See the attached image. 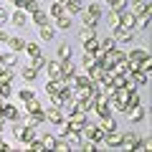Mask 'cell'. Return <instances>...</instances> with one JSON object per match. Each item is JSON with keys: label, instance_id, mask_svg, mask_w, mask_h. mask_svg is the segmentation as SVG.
Wrapping results in <instances>:
<instances>
[{"label": "cell", "instance_id": "6da1fadb", "mask_svg": "<svg viewBox=\"0 0 152 152\" xmlns=\"http://www.w3.org/2000/svg\"><path fill=\"white\" fill-rule=\"evenodd\" d=\"M102 58L107 61L109 66H117V64H122V61L127 58V53H124V51L119 48V46H112L109 51H104V53H102Z\"/></svg>", "mask_w": 152, "mask_h": 152}, {"label": "cell", "instance_id": "7a4b0ae2", "mask_svg": "<svg viewBox=\"0 0 152 152\" xmlns=\"http://www.w3.org/2000/svg\"><path fill=\"white\" fill-rule=\"evenodd\" d=\"M15 137H18L20 142H26V145H28L31 140H36V127H33V124H23V127H15Z\"/></svg>", "mask_w": 152, "mask_h": 152}, {"label": "cell", "instance_id": "3957f363", "mask_svg": "<svg viewBox=\"0 0 152 152\" xmlns=\"http://www.w3.org/2000/svg\"><path fill=\"white\" fill-rule=\"evenodd\" d=\"M134 26H137V15L134 13H119V26L117 28H122V31H134Z\"/></svg>", "mask_w": 152, "mask_h": 152}, {"label": "cell", "instance_id": "277c9868", "mask_svg": "<svg viewBox=\"0 0 152 152\" xmlns=\"http://www.w3.org/2000/svg\"><path fill=\"white\" fill-rule=\"evenodd\" d=\"M10 23H13L15 28H26L28 23H31V15H28L26 10H20V8H18V10L10 15Z\"/></svg>", "mask_w": 152, "mask_h": 152}, {"label": "cell", "instance_id": "5b68a950", "mask_svg": "<svg viewBox=\"0 0 152 152\" xmlns=\"http://www.w3.org/2000/svg\"><path fill=\"white\" fill-rule=\"evenodd\" d=\"M104 147H122V134L117 129H112V132H104V142H102Z\"/></svg>", "mask_w": 152, "mask_h": 152}, {"label": "cell", "instance_id": "8992f818", "mask_svg": "<svg viewBox=\"0 0 152 152\" xmlns=\"http://www.w3.org/2000/svg\"><path fill=\"white\" fill-rule=\"evenodd\" d=\"M84 53H86V56H94V58H102L104 51L99 48V41H96V38H91V41L84 43Z\"/></svg>", "mask_w": 152, "mask_h": 152}, {"label": "cell", "instance_id": "52a82bcc", "mask_svg": "<svg viewBox=\"0 0 152 152\" xmlns=\"http://www.w3.org/2000/svg\"><path fill=\"white\" fill-rule=\"evenodd\" d=\"M114 43H117V46H119V43H129V41H132V31H122V28H114Z\"/></svg>", "mask_w": 152, "mask_h": 152}, {"label": "cell", "instance_id": "ba28073f", "mask_svg": "<svg viewBox=\"0 0 152 152\" xmlns=\"http://www.w3.org/2000/svg\"><path fill=\"white\" fill-rule=\"evenodd\" d=\"M46 122H51V124H61V122H64V114H61V107H51L48 112H46Z\"/></svg>", "mask_w": 152, "mask_h": 152}, {"label": "cell", "instance_id": "9c48e42d", "mask_svg": "<svg viewBox=\"0 0 152 152\" xmlns=\"http://www.w3.org/2000/svg\"><path fill=\"white\" fill-rule=\"evenodd\" d=\"M31 23L33 26H46V23H51V15L46 10H36V13H31Z\"/></svg>", "mask_w": 152, "mask_h": 152}, {"label": "cell", "instance_id": "30bf717a", "mask_svg": "<svg viewBox=\"0 0 152 152\" xmlns=\"http://www.w3.org/2000/svg\"><path fill=\"white\" fill-rule=\"evenodd\" d=\"M46 69H48V79H61V61H46Z\"/></svg>", "mask_w": 152, "mask_h": 152}, {"label": "cell", "instance_id": "8fae6325", "mask_svg": "<svg viewBox=\"0 0 152 152\" xmlns=\"http://www.w3.org/2000/svg\"><path fill=\"white\" fill-rule=\"evenodd\" d=\"M15 64H18V58H15V53H13V51L0 53V66H3V69H13Z\"/></svg>", "mask_w": 152, "mask_h": 152}, {"label": "cell", "instance_id": "7c38bea8", "mask_svg": "<svg viewBox=\"0 0 152 152\" xmlns=\"http://www.w3.org/2000/svg\"><path fill=\"white\" fill-rule=\"evenodd\" d=\"M137 140H140V137H137L134 132H124V134H122V147H124V150H132V147L137 145Z\"/></svg>", "mask_w": 152, "mask_h": 152}, {"label": "cell", "instance_id": "4fadbf2b", "mask_svg": "<svg viewBox=\"0 0 152 152\" xmlns=\"http://www.w3.org/2000/svg\"><path fill=\"white\" fill-rule=\"evenodd\" d=\"M79 38H81V43H86V41L96 38V28H94V26H84L81 33H79Z\"/></svg>", "mask_w": 152, "mask_h": 152}, {"label": "cell", "instance_id": "5bb4252c", "mask_svg": "<svg viewBox=\"0 0 152 152\" xmlns=\"http://www.w3.org/2000/svg\"><path fill=\"white\" fill-rule=\"evenodd\" d=\"M64 8H66L69 15H74V13H81V10H84V3H81V0H69Z\"/></svg>", "mask_w": 152, "mask_h": 152}, {"label": "cell", "instance_id": "9a60e30c", "mask_svg": "<svg viewBox=\"0 0 152 152\" xmlns=\"http://www.w3.org/2000/svg\"><path fill=\"white\" fill-rule=\"evenodd\" d=\"M5 43L10 46V51H13V53H18V51H23V48H26V41H23V38H10V36H8V41H5Z\"/></svg>", "mask_w": 152, "mask_h": 152}, {"label": "cell", "instance_id": "2e32d148", "mask_svg": "<svg viewBox=\"0 0 152 152\" xmlns=\"http://www.w3.org/2000/svg\"><path fill=\"white\" fill-rule=\"evenodd\" d=\"M94 112L102 117V119H107V117H112V107H109L107 102H102V104H94Z\"/></svg>", "mask_w": 152, "mask_h": 152}, {"label": "cell", "instance_id": "e0dca14e", "mask_svg": "<svg viewBox=\"0 0 152 152\" xmlns=\"http://www.w3.org/2000/svg\"><path fill=\"white\" fill-rule=\"evenodd\" d=\"M20 10H26L28 15H31V13L41 10V3H38V0H23V5H20Z\"/></svg>", "mask_w": 152, "mask_h": 152}, {"label": "cell", "instance_id": "ac0fdd59", "mask_svg": "<svg viewBox=\"0 0 152 152\" xmlns=\"http://www.w3.org/2000/svg\"><path fill=\"white\" fill-rule=\"evenodd\" d=\"M129 112V122H142L145 119V109L142 107H132V109H127Z\"/></svg>", "mask_w": 152, "mask_h": 152}, {"label": "cell", "instance_id": "d6986e66", "mask_svg": "<svg viewBox=\"0 0 152 152\" xmlns=\"http://www.w3.org/2000/svg\"><path fill=\"white\" fill-rule=\"evenodd\" d=\"M71 56H74L71 53V43H61L58 46V61H69Z\"/></svg>", "mask_w": 152, "mask_h": 152}, {"label": "cell", "instance_id": "ffe728a7", "mask_svg": "<svg viewBox=\"0 0 152 152\" xmlns=\"http://www.w3.org/2000/svg\"><path fill=\"white\" fill-rule=\"evenodd\" d=\"M109 86H112V89H122V86H127V76H124V74H114Z\"/></svg>", "mask_w": 152, "mask_h": 152}, {"label": "cell", "instance_id": "44dd1931", "mask_svg": "<svg viewBox=\"0 0 152 152\" xmlns=\"http://www.w3.org/2000/svg\"><path fill=\"white\" fill-rule=\"evenodd\" d=\"M26 112L28 114H38V112H43V107L36 102V96H33V99H28V102H26Z\"/></svg>", "mask_w": 152, "mask_h": 152}, {"label": "cell", "instance_id": "7402d4cb", "mask_svg": "<svg viewBox=\"0 0 152 152\" xmlns=\"http://www.w3.org/2000/svg\"><path fill=\"white\" fill-rule=\"evenodd\" d=\"M140 104H142V99H140V94H137V89H134V91H129V96H127V109L140 107Z\"/></svg>", "mask_w": 152, "mask_h": 152}, {"label": "cell", "instance_id": "603a6c76", "mask_svg": "<svg viewBox=\"0 0 152 152\" xmlns=\"http://www.w3.org/2000/svg\"><path fill=\"white\" fill-rule=\"evenodd\" d=\"M109 5H112V13H117V15H119V13L127 10V0H112Z\"/></svg>", "mask_w": 152, "mask_h": 152}, {"label": "cell", "instance_id": "cb8c5ba5", "mask_svg": "<svg viewBox=\"0 0 152 152\" xmlns=\"http://www.w3.org/2000/svg\"><path fill=\"white\" fill-rule=\"evenodd\" d=\"M38 28H41V38H43V41H51V38L56 36V31L48 26V23H46V26H38Z\"/></svg>", "mask_w": 152, "mask_h": 152}, {"label": "cell", "instance_id": "d4e9b609", "mask_svg": "<svg viewBox=\"0 0 152 152\" xmlns=\"http://www.w3.org/2000/svg\"><path fill=\"white\" fill-rule=\"evenodd\" d=\"M0 84H13V69H0Z\"/></svg>", "mask_w": 152, "mask_h": 152}, {"label": "cell", "instance_id": "484cf974", "mask_svg": "<svg viewBox=\"0 0 152 152\" xmlns=\"http://www.w3.org/2000/svg\"><path fill=\"white\" fill-rule=\"evenodd\" d=\"M56 20H58V28H61V31H69V28H71V15H69V13H64V15L56 18Z\"/></svg>", "mask_w": 152, "mask_h": 152}, {"label": "cell", "instance_id": "4316f807", "mask_svg": "<svg viewBox=\"0 0 152 152\" xmlns=\"http://www.w3.org/2000/svg\"><path fill=\"white\" fill-rule=\"evenodd\" d=\"M64 13H66V8L61 5V3H56V5H51L48 15H51V18H61V15H64Z\"/></svg>", "mask_w": 152, "mask_h": 152}, {"label": "cell", "instance_id": "83f0119b", "mask_svg": "<svg viewBox=\"0 0 152 152\" xmlns=\"http://www.w3.org/2000/svg\"><path fill=\"white\" fill-rule=\"evenodd\" d=\"M147 56V51H142V48H132L129 53H127V58H132V61H142Z\"/></svg>", "mask_w": 152, "mask_h": 152}, {"label": "cell", "instance_id": "f1b7e54d", "mask_svg": "<svg viewBox=\"0 0 152 152\" xmlns=\"http://www.w3.org/2000/svg\"><path fill=\"white\" fill-rule=\"evenodd\" d=\"M43 122H46V112H38V114H31V122L28 124L38 127V124H43Z\"/></svg>", "mask_w": 152, "mask_h": 152}, {"label": "cell", "instance_id": "f546056e", "mask_svg": "<svg viewBox=\"0 0 152 152\" xmlns=\"http://www.w3.org/2000/svg\"><path fill=\"white\" fill-rule=\"evenodd\" d=\"M99 127H102L104 132H112V129H117V122H114L112 117H107V119H102V124H99Z\"/></svg>", "mask_w": 152, "mask_h": 152}, {"label": "cell", "instance_id": "4dcf8cb0", "mask_svg": "<svg viewBox=\"0 0 152 152\" xmlns=\"http://www.w3.org/2000/svg\"><path fill=\"white\" fill-rule=\"evenodd\" d=\"M86 15L94 18V20H99V15H102V10H99V5H94V0H91V5L86 8Z\"/></svg>", "mask_w": 152, "mask_h": 152}, {"label": "cell", "instance_id": "1f68e13d", "mask_svg": "<svg viewBox=\"0 0 152 152\" xmlns=\"http://www.w3.org/2000/svg\"><path fill=\"white\" fill-rule=\"evenodd\" d=\"M140 71H145V74H150V71H152V58H150V53L140 61Z\"/></svg>", "mask_w": 152, "mask_h": 152}, {"label": "cell", "instance_id": "d6a6232c", "mask_svg": "<svg viewBox=\"0 0 152 152\" xmlns=\"http://www.w3.org/2000/svg\"><path fill=\"white\" fill-rule=\"evenodd\" d=\"M13 96V86L10 84H0V99H10Z\"/></svg>", "mask_w": 152, "mask_h": 152}, {"label": "cell", "instance_id": "836d02e7", "mask_svg": "<svg viewBox=\"0 0 152 152\" xmlns=\"http://www.w3.org/2000/svg\"><path fill=\"white\" fill-rule=\"evenodd\" d=\"M36 76H38V71L33 69V66H26V69H23V79H26V81H33Z\"/></svg>", "mask_w": 152, "mask_h": 152}, {"label": "cell", "instance_id": "e575fe53", "mask_svg": "<svg viewBox=\"0 0 152 152\" xmlns=\"http://www.w3.org/2000/svg\"><path fill=\"white\" fill-rule=\"evenodd\" d=\"M26 51H28V56H31V58H36V56H41V48H38V46L33 43V41H31V43H26Z\"/></svg>", "mask_w": 152, "mask_h": 152}, {"label": "cell", "instance_id": "d590c367", "mask_svg": "<svg viewBox=\"0 0 152 152\" xmlns=\"http://www.w3.org/2000/svg\"><path fill=\"white\" fill-rule=\"evenodd\" d=\"M53 150H58V152H71V142H66V140H56V147Z\"/></svg>", "mask_w": 152, "mask_h": 152}, {"label": "cell", "instance_id": "8d00e7d4", "mask_svg": "<svg viewBox=\"0 0 152 152\" xmlns=\"http://www.w3.org/2000/svg\"><path fill=\"white\" fill-rule=\"evenodd\" d=\"M28 150H33V152H43L46 147H43V142H41V140H31V142H28Z\"/></svg>", "mask_w": 152, "mask_h": 152}, {"label": "cell", "instance_id": "74e56055", "mask_svg": "<svg viewBox=\"0 0 152 152\" xmlns=\"http://www.w3.org/2000/svg\"><path fill=\"white\" fill-rule=\"evenodd\" d=\"M31 66H33L36 71H41V69H43V66H46V58H43V53H41V56H36V58L31 61Z\"/></svg>", "mask_w": 152, "mask_h": 152}, {"label": "cell", "instance_id": "f35d334b", "mask_svg": "<svg viewBox=\"0 0 152 152\" xmlns=\"http://www.w3.org/2000/svg\"><path fill=\"white\" fill-rule=\"evenodd\" d=\"M41 142H43V147H46V150H53V147H56V137H51V134H46Z\"/></svg>", "mask_w": 152, "mask_h": 152}, {"label": "cell", "instance_id": "ab89813d", "mask_svg": "<svg viewBox=\"0 0 152 152\" xmlns=\"http://www.w3.org/2000/svg\"><path fill=\"white\" fill-rule=\"evenodd\" d=\"M112 46H117V43H114V38H104L102 43H99V48H102V51H109Z\"/></svg>", "mask_w": 152, "mask_h": 152}, {"label": "cell", "instance_id": "60d3db41", "mask_svg": "<svg viewBox=\"0 0 152 152\" xmlns=\"http://www.w3.org/2000/svg\"><path fill=\"white\" fill-rule=\"evenodd\" d=\"M20 99H23V102L33 99V89H23V91H20Z\"/></svg>", "mask_w": 152, "mask_h": 152}, {"label": "cell", "instance_id": "b9f144b4", "mask_svg": "<svg viewBox=\"0 0 152 152\" xmlns=\"http://www.w3.org/2000/svg\"><path fill=\"white\" fill-rule=\"evenodd\" d=\"M8 18H10V13H8V10H5V8H0V23H5V20H8Z\"/></svg>", "mask_w": 152, "mask_h": 152}, {"label": "cell", "instance_id": "7bdbcfd3", "mask_svg": "<svg viewBox=\"0 0 152 152\" xmlns=\"http://www.w3.org/2000/svg\"><path fill=\"white\" fill-rule=\"evenodd\" d=\"M84 26H94V28H96V20H94V18H89V15H84Z\"/></svg>", "mask_w": 152, "mask_h": 152}, {"label": "cell", "instance_id": "ee69618b", "mask_svg": "<svg viewBox=\"0 0 152 152\" xmlns=\"http://www.w3.org/2000/svg\"><path fill=\"white\" fill-rule=\"evenodd\" d=\"M8 5H15V8H20V5H23V0H8Z\"/></svg>", "mask_w": 152, "mask_h": 152}, {"label": "cell", "instance_id": "f6af8a7d", "mask_svg": "<svg viewBox=\"0 0 152 152\" xmlns=\"http://www.w3.org/2000/svg\"><path fill=\"white\" fill-rule=\"evenodd\" d=\"M0 41H8V33L3 31V28H0Z\"/></svg>", "mask_w": 152, "mask_h": 152}, {"label": "cell", "instance_id": "bcb514c9", "mask_svg": "<svg viewBox=\"0 0 152 152\" xmlns=\"http://www.w3.org/2000/svg\"><path fill=\"white\" fill-rule=\"evenodd\" d=\"M58 3H61V5H66V3H69V0H58Z\"/></svg>", "mask_w": 152, "mask_h": 152}, {"label": "cell", "instance_id": "7dc6e473", "mask_svg": "<svg viewBox=\"0 0 152 152\" xmlns=\"http://www.w3.org/2000/svg\"><path fill=\"white\" fill-rule=\"evenodd\" d=\"M107 3H112V0H107Z\"/></svg>", "mask_w": 152, "mask_h": 152}, {"label": "cell", "instance_id": "c3c4849f", "mask_svg": "<svg viewBox=\"0 0 152 152\" xmlns=\"http://www.w3.org/2000/svg\"><path fill=\"white\" fill-rule=\"evenodd\" d=\"M0 69H3V66H0Z\"/></svg>", "mask_w": 152, "mask_h": 152}, {"label": "cell", "instance_id": "681fc988", "mask_svg": "<svg viewBox=\"0 0 152 152\" xmlns=\"http://www.w3.org/2000/svg\"><path fill=\"white\" fill-rule=\"evenodd\" d=\"M0 53H3V51H0Z\"/></svg>", "mask_w": 152, "mask_h": 152}]
</instances>
